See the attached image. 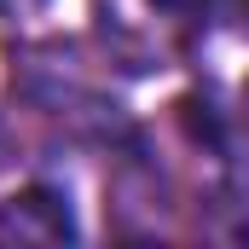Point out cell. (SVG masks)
<instances>
[{
    "label": "cell",
    "instance_id": "obj_1",
    "mask_svg": "<svg viewBox=\"0 0 249 249\" xmlns=\"http://www.w3.org/2000/svg\"><path fill=\"white\" fill-rule=\"evenodd\" d=\"M64 238H75V226H70L64 197L47 186L18 191L0 209V244H64Z\"/></svg>",
    "mask_w": 249,
    "mask_h": 249
},
{
    "label": "cell",
    "instance_id": "obj_2",
    "mask_svg": "<svg viewBox=\"0 0 249 249\" xmlns=\"http://www.w3.org/2000/svg\"><path fill=\"white\" fill-rule=\"evenodd\" d=\"M168 18H186V23H244L249 0H157Z\"/></svg>",
    "mask_w": 249,
    "mask_h": 249
},
{
    "label": "cell",
    "instance_id": "obj_3",
    "mask_svg": "<svg viewBox=\"0 0 249 249\" xmlns=\"http://www.w3.org/2000/svg\"><path fill=\"white\" fill-rule=\"evenodd\" d=\"M244 110H249V87H244Z\"/></svg>",
    "mask_w": 249,
    "mask_h": 249
}]
</instances>
